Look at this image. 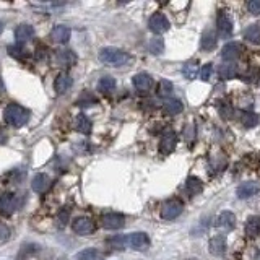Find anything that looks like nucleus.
<instances>
[{
    "instance_id": "f8f14e48",
    "label": "nucleus",
    "mask_w": 260,
    "mask_h": 260,
    "mask_svg": "<svg viewBox=\"0 0 260 260\" xmlns=\"http://www.w3.org/2000/svg\"><path fill=\"white\" fill-rule=\"evenodd\" d=\"M217 26H218V33L221 37H229L231 33H233V21H231L229 15L221 12L217 18Z\"/></svg>"
},
{
    "instance_id": "a19ab883",
    "label": "nucleus",
    "mask_w": 260,
    "mask_h": 260,
    "mask_svg": "<svg viewBox=\"0 0 260 260\" xmlns=\"http://www.w3.org/2000/svg\"><path fill=\"white\" fill-rule=\"evenodd\" d=\"M3 93H5V85H3V80L0 78V96H2Z\"/></svg>"
},
{
    "instance_id": "79ce46f5",
    "label": "nucleus",
    "mask_w": 260,
    "mask_h": 260,
    "mask_svg": "<svg viewBox=\"0 0 260 260\" xmlns=\"http://www.w3.org/2000/svg\"><path fill=\"white\" fill-rule=\"evenodd\" d=\"M2 31H3V23L0 21V33H2Z\"/></svg>"
},
{
    "instance_id": "ea45409f",
    "label": "nucleus",
    "mask_w": 260,
    "mask_h": 260,
    "mask_svg": "<svg viewBox=\"0 0 260 260\" xmlns=\"http://www.w3.org/2000/svg\"><path fill=\"white\" fill-rule=\"evenodd\" d=\"M218 109H220V114L223 115V117H226V119H231V117H233V109H231V108L228 106V104H226L224 108H223V106H220Z\"/></svg>"
},
{
    "instance_id": "20e7f679",
    "label": "nucleus",
    "mask_w": 260,
    "mask_h": 260,
    "mask_svg": "<svg viewBox=\"0 0 260 260\" xmlns=\"http://www.w3.org/2000/svg\"><path fill=\"white\" fill-rule=\"evenodd\" d=\"M176 143H178V135H176V132L171 129L164 130L161 142H159V153H161L163 156H168L169 153L174 151Z\"/></svg>"
},
{
    "instance_id": "ddd939ff",
    "label": "nucleus",
    "mask_w": 260,
    "mask_h": 260,
    "mask_svg": "<svg viewBox=\"0 0 260 260\" xmlns=\"http://www.w3.org/2000/svg\"><path fill=\"white\" fill-rule=\"evenodd\" d=\"M241 51H242L241 44L228 42L223 47V51H221V57H223V60H226V62H233V60H236L241 55Z\"/></svg>"
},
{
    "instance_id": "473e14b6",
    "label": "nucleus",
    "mask_w": 260,
    "mask_h": 260,
    "mask_svg": "<svg viewBox=\"0 0 260 260\" xmlns=\"http://www.w3.org/2000/svg\"><path fill=\"white\" fill-rule=\"evenodd\" d=\"M182 74H184L186 78H189V80L197 78V75H198V65L195 62H187L184 65V69H182Z\"/></svg>"
},
{
    "instance_id": "39448f33",
    "label": "nucleus",
    "mask_w": 260,
    "mask_h": 260,
    "mask_svg": "<svg viewBox=\"0 0 260 260\" xmlns=\"http://www.w3.org/2000/svg\"><path fill=\"white\" fill-rule=\"evenodd\" d=\"M148 26H150L151 33H154V35H163V33L169 30V21L163 13H154L148 20Z\"/></svg>"
},
{
    "instance_id": "423d86ee",
    "label": "nucleus",
    "mask_w": 260,
    "mask_h": 260,
    "mask_svg": "<svg viewBox=\"0 0 260 260\" xmlns=\"http://www.w3.org/2000/svg\"><path fill=\"white\" fill-rule=\"evenodd\" d=\"M72 229L80 236H88L95 231V223L86 217H78L74 220V223H72Z\"/></svg>"
},
{
    "instance_id": "aec40b11",
    "label": "nucleus",
    "mask_w": 260,
    "mask_h": 260,
    "mask_svg": "<svg viewBox=\"0 0 260 260\" xmlns=\"http://www.w3.org/2000/svg\"><path fill=\"white\" fill-rule=\"evenodd\" d=\"M217 226L223 231H231L236 226V217L231 212H223L217 220Z\"/></svg>"
},
{
    "instance_id": "6e6552de",
    "label": "nucleus",
    "mask_w": 260,
    "mask_h": 260,
    "mask_svg": "<svg viewBox=\"0 0 260 260\" xmlns=\"http://www.w3.org/2000/svg\"><path fill=\"white\" fill-rule=\"evenodd\" d=\"M127 244L134 251H147L148 246H150V237L145 233H134L127 236Z\"/></svg>"
},
{
    "instance_id": "4c0bfd02",
    "label": "nucleus",
    "mask_w": 260,
    "mask_h": 260,
    "mask_svg": "<svg viewBox=\"0 0 260 260\" xmlns=\"http://www.w3.org/2000/svg\"><path fill=\"white\" fill-rule=\"evenodd\" d=\"M247 10L252 15H260V0H251L247 3Z\"/></svg>"
},
{
    "instance_id": "f704fd0d",
    "label": "nucleus",
    "mask_w": 260,
    "mask_h": 260,
    "mask_svg": "<svg viewBox=\"0 0 260 260\" xmlns=\"http://www.w3.org/2000/svg\"><path fill=\"white\" fill-rule=\"evenodd\" d=\"M148 49H150V52L154 55L161 54L164 49V41L161 37H153V39H150V42H148Z\"/></svg>"
},
{
    "instance_id": "0eeeda50",
    "label": "nucleus",
    "mask_w": 260,
    "mask_h": 260,
    "mask_svg": "<svg viewBox=\"0 0 260 260\" xmlns=\"http://www.w3.org/2000/svg\"><path fill=\"white\" fill-rule=\"evenodd\" d=\"M18 205H20L18 197L12 192H7L0 197V212L5 213V215H12L13 212H16Z\"/></svg>"
},
{
    "instance_id": "7ed1b4c3",
    "label": "nucleus",
    "mask_w": 260,
    "mask_h": 260,
    "mask_svg": "<svg viewBox=\"0 0 260 260\" xmlns=\"http://www.w3.org/2000/svg\"><path fill=\"white\" fill-rule=\"evenodd\" d=\"M184 205L178 198H171V200L164 202L161 207V218L163 220H176L182 213Z\"/></svg>"
},
{
    "instance_id": "58836bf2",
    "label": "nucleus",
    "mask_w": 260,
    "mask_h": 260,
    "mask_svg": "<svg viewBox=\"0 0 260 260\" xmlns=\"http://www.w3.org/2000/svg\"><path fill=\"white\" fill-rule=\"evenodd\" d=\"M8 237H10V229H8V226L3 224V223H0V242L7 241Z\"/></svg>"
},
{
    "instance_id": "a211bd4d",
    "label": "nucleus",
    "mask_w": 260,
    "mask_h": 260,
    "mask_svg": "<svg viewBox=\"0 0 260 260\" xmlns=\"http://www.w3.org/2000/svg\"><path fill=\"white\" fill-rule=\"evenodd\" d=\"M31 187L33 190L37 192V193H42L46 192L49 187H51V179H49L47 174H36L35 178H33V182H31Z\"/></svg>"
},
{
    "instance_id": "dca6fc26",
    "label": "nucleus",
    "mask_w": 260,
    "mask_h": 260,
    "mask_svg": "<svg viewBox=\"0 0 260 260\" xmlns=\"http://www.w3.org/2000/svg\"><path fill=\"white\" fill-rule=\"evenodd\" d=\"M72 85H74V80L69 74H60L54 81V88L57 91V95H64L65 91H69Z\"/></svg>"
},
{
    "instance_id": "2f4dec72",
    "label": "nucleus",
    "mask_w": 260,
    "mask_h": 260,
    "mask_svg": "<svg viewBox=\"0 0 260 260\" xmlns=\"http://www.w3.org/2000/svg\"><path fill=\"white\" fill-rule=\"evenodd\" d=\"M8 54L12 55V57L15 59H20V60H23L28 57V51L26 49L21 46V44H15V46H8Z\"/></svg>"
},
{
    "instance_id": "e433bc0d",
    "label": "nucleus",
    "mask_w": 260,
    "mask_h": 260,
    "mask_svg": "<svg viewBox=\"0 0 260 260\" xmlns=\"http://www.w3.org/2000/svg\"><path fill=\"white\" fill-rule=\"evenodd\" d=\"M69 218H70L69 210H60V213L57 217V226H59V228H64V226L69 223Z\"/></svg>"
},
{
    "instance_id": "1a4fd4ad",
    "label": "nucleus",
    "mask_w": 260,
    "mask_h": 260,
    "mask_svg": "<svg viewBox=\"0 0 260 260\" xmlns=\"http://www.w3.org/2000/svg\"><path fill=\"white\" fill-rule=\"evenodd\" d=\"M55 64L59 67H72V65L76 64V55L70 49H60V51L55 52Z\"/></svg>"
},
{
    "instance_id": "f3484780",
    "label": "nucleus",
    "mask_w": 260,
    "mask_h": 260,
    "mask_svg": "<svg viewBox=\"0 0 260 260\" xmlns=\"http://www.w3.org/2000/svg\"><path fill=\"white\" fill-rule=\"evenodd\" d=\"M33 36H35V30H33L31 25H25V23H23V25L16 26V30H15V37H16V41H18L20 44L31 41Z\"/></svg>"
},
{
    "instance_id": "cd10ccee",
    "label": "nucleus",
    "mask_w": 260,
    "mask_h": 260,
    "mask_svg": "<svg viewBox=\"0 0 260 260\" xmlns=\"http://www.w3.org/2000/svg\"><path fill=\"white\" fill-rule=\"evenodd\" d=\"M173 91H174V86L169 80H161L158 83V91L156 93H158L159 98H164L166 101H168L169 96H173Z\"/></svg>"
},
{
    "instance_id": "9b49d317",
    "label": "nucleus",
    "mask_w": 260,
    "mask_h": 260,
    "mask_svg": "<svg viewBox=\"0 0 260 260\" xmlns=\"http://www.w3.org/2000/svg\"><path fill=\"white\" fill-rule=\"evenodd\" d=\"M101 223L106 229H120L125 224V218L120 213H108L103 217Z\"/></svg>"
},
{
    "instance_id": "c756f323",
    "label": "nucleus",
    "mask_w": 260,
    "mask_h": 260,
    "mask_svg": "<svg viewBox=\"0 0 260 260\" xmlns=\"http://www.w3.org/2000/svg\"><path fill=\"white\" fill-rule=\"evenodd\" d=\"M76 260H103V256L96 249H85L76 254Z\"/></svg>"
},
{
    "instance_id": "f257e3e1",
    "label": "nucleus",
    "mask_w": 260,
    "mask_h": 260,
    "mask_svg": "<svg viewBox=\"0 0 260 260\" xmlns=\"http://www.w3.org/2000/svg\"><path fill=\"white\" fill-rule=\"evenodd\" d=\"M99 60L103 64L111 65V67H122L130 60V55L122 49L117 47H104L99 52Z\"/></svg>"
},
{
    "instance_id": "393cba45",
    "label": "nucleus",
    "mask_w": 260,
    "mask_h": 260,
    "mask_svg": "<svg viewBox=\"0 0 260 260\" xmlns=\"http://www.w3.org/2000/svg\"><path fill=\"white\" fill-rule=\"evenodd\" d=\"M246 234L249 237H257L260 234V217H251L247 220Z\"/></svg>"
},
{
    "instance_id": "2eb2a0df",
    "label": "nucleus",
    "mask_w": 260,
    "mask_h": 260,
    "mask_svg": "<svg viewBox=\"0 0 260 260\" xmlns=\"http://www.w3.org/2000/svg\"><path fill=\"white\" fill-rule=\"evenodd\" d=\"M132 83H134L135 90L140 93H145L151 88L153 85V78L148 74H137L134 78H132Z\"/></svg>"
},
{
    "instance_id": "f03ea898",
    "label": "nucleus",
    "mask_w": 260,
    "mask_h": 260,
    "mask_svg": "<svg viewBox=\"0 0 260 260\" xmlns=\"http://www.w3.org/2000/svg\"><path fill=\"white\" fill-rule=\"evenodd\" d=\"M3 117L10 125L23 127L30 119V112L25 108L18 106V104H8L3 111Z\"/></svg>"
},
{
    "instance_id": "412c9836",
    "label": "nucleus",
    "mask_w": 260,
    "mask_h": 260,
    "mask_svg": "<svg viewBox=\"0 0 260 260\" xmlns=\"http://www.w3.org/2000/svg\"><path fill=\"white\" fill-rule=\"evenodd\" d=\"M203 190V184H202V181L198 179V178H193V176H190L189 179L186 181V184H184V192L187 193L189 197H195L198 195Z\"/></svg>"
},
{
    "instance_id": "4468645a",
    "label": "nucleus",
    "mask_w": 260,
    "mask_h": 260,
    "mask_svg": "<svg viewBox=\"0 0 260 260\" xmlns=\"http://www.w3.org/2000/svg\"><path fill=\"white\" fill-rule=\"evenodd\" d=\"M208 251L210 254H213V256H223L226 251V237L223 234L213 236L212 239H210Z\"/></svg>"
},
{
    "instance_id": "bb28decb",
    "label": "nucleus",
    "mask_w": 260,
    "mask_h": 260,
    "mask_svg": "<svg viewBox=\"0 0 260 260\" xmlns=\"http://www.w3.org/2000/svg\"><path fill=\"white\" fill-rule=\"evenodd\" d=\"M115 90V80L112 76H103L101 80L98 81V91L104 93V95H109Z\"/></svg>"
},
{
    "instance_id": "6ab92c4d",
    "label": "nucleus",
    "mask_w": 260,
    "mask_h": 260,
    "mask_svg": "<svg viewBox=\"0 0 260 260\" xmlns=\"http://www.w3.org/2000/svg\"><path fill=\"white\" fill-rule=\"evenodd\" d=\"M70 28L69 26H65V25H57V26H54V30L51 31V37L55 41V42H59V44H64V42H67L70 39Z\"/></svg>"
},
{
    "instance_id": "7c9ffc66",
    "label": "nucleus",
    "mask_w": 260,
    "mask_h": 260,
    "mask_svg": "<svg viewBox=\"0 0 260 260\" xmlns=\"http://www.w3.org/2000/svg\"><path fill=\"white\" fill-rule=\"evenodd\" d=\"M239 119H241L242 125L247 127V129H251V127H256L257 122H259V117L254 112H251V111H242Z\"/></svg>"
},
{
    "instance_id": "5701e85b",
    "label": "nucleus",
    "mask_w": 260,
    "mask_h": 260,
    "mask_svg": "<svg viewBox=\"0 0 260 260\" xmlns=\"http://www.w3.org/2000/svg\"><path fill=\"white\" fill-rule=\"evenodd\" d=\"M75 129L80 132V134H91V129H93V125H91V120L86 117L85 114H78L75 117Z\"/></svg>"
},
{
    "instance_id": "c9c22d12",
    "label": "nucleus",
    "mask_w": 260,
    "mask_h": 260,
    "mask_svg": "<svg viewBox=\"0 0 260 260\" xmlns=\"http://www.w3.org/2000/svg\"><path fill=\"white\" fill-rule=\"evenodd\" d=\"M212 74H213V64H205L200 69V78L203 81H208L210 78H212Z\"/></svg>"
},
{
    "instance_id": "a878e982",
    "label": "nucleus",
    "mask_w": 260,
    "mask_h": 260,
    "mask_svg": "<svg viewBox=\"0 0 260 260\" xmlns=\"http://www.w3.org/2000/svg\"><path fill=\"white\" fill-rule=\"evenodd\" d=\"M244 39H247L252 44H260V23L251 25L244 31Z\"/></svg>"
},
{
    "instance_id": "c85d7f7f",
    "label": "nucleus",
    "mask_w": 260,
    "mask_h": 260,
    "mask_svg": "<svg viewBox=\"0 0 260 260\" xmlns=\"http://www.w3.org/2000/svg\"><path fill=\"white\" fill-rule=\"evenodd\" d=\"M182 109H184V104H182L179 99H168V101L164 103V112L169 115L179 114L182 112Z\"/></svg>"
},
{
    "instance_id": "4be33fe9",
    "label": "nucleus",
    "mask_w": 260,
    "mask_h": 260,
    "mask_svg": "<svg viewBox=\"0 0 260 260\" xmlns=\"http://www.w3.org/2000/svg\"><path fill=\"white\" fill-rule=\"evenodd\" d=\"M217 33H215L213 30H205L202 35V39H200V47L203 49V51H212V49L217 47Z\"/></svg>"
},
{
    "instance_id": "b1692460",
    "label": "nucleus",
    "mask_w": 260,
    "mask_h": 260,
    "mask_svg": "<svg viewBox=\"0 0 260 260\" xmlns=\"http://www.w3.org/2000/svg\"><path fill=\"white\" fill-rule=\"evenodd\" d=\"M218 75H220V78H223V80H233L237 75V67L234 64H229V62L223 64V65H220Z\"/></svg>"
},
{
    "instance_id": "72a5a7b5",
    "label": "nucleus",
    "mask_w": 260,
    "mask_h": 260,
    "mask_svg": "<svg viewBox=\"0 0 260 260\" xmlns=\"http://www.w3.org/2000/svg\"><path fill=\"white\" fill-rule=\"evenodd\" d=\"M108 244L112 249H117V251H122V249H125V246H129V244H127V237L125 236L111 237V239H108Z\"/></svg>"
},
{
    "instance_id": "9d476101",
    "label": "nucleus",
    "mask_w": 260,
    "mask_h": 260,
    "mask_svg": "<svg viewBox=\"0 0 260 260\" xmlns=\"http://www.w3.org/2000/svg\"><path fill=\"white\" fill-rule=\"evenodd\" d=\"M259 192H260V184H259V182L247 181V182H242V184L237 187L236 195H237V198H249V197L257 195Z\"/></svg>"
}]
</instances>
